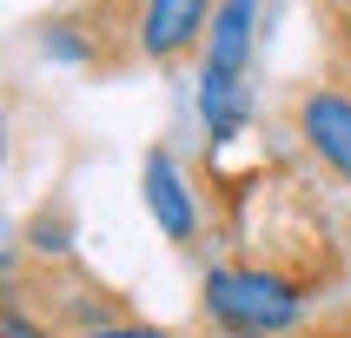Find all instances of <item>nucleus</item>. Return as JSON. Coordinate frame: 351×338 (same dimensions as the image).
Listing matches in <instances>:
<instances>
[{
    "mask_svg": "<svg viewBox=\"0 0 351 338\" xmlns=\"http://www.w3.org/2000/svg\"><path fill=\"white\" fill-rule=\"evenodd\" d=\"M285 113H292V133H298V146L312 153L318 173H332L338 186H351V80L338 73V67L298 80Z\"/></svg>",
    "mask_w": 351,
    "mask_h": 338,
    "instance_id": "2",
    "label": "nucleus"
},
{
    "mask_svg": "<svg viewBox=\"0 0 351 338\" xmlns=\"http://www.w3.org/2000/svg\"><path fill=\"white\" fill-rule=\"evenodd\" d=\"M312 338H351V325H332V332H312Z\"/></svg>",
    "mask_w": 351,
    "mask_h": 338,
    "instance_id": "11",
    "label": "nucleus"
},
{
    "mask_svg": "<svg viewBox=\"0 0 351 338\" xmlns=\"http://www.w3.org/2000/svg\"><path fill=\"white\" fill-rule=\"evenodd\" d=\"M126 7V34H133V60L146 67H179L193 60L213 34L219 0H119Z\"/></svg>",
    "mask_w": 351,
    "mask_h": 338,
    "instance_id": "3",
    "label": "nucleus"
},
{
    "mask_svg": "<svg viewBox=\"0 0 351 338\" xmlns=\"http://www.w3.org/2000/svg\"><path fill=\"white\" fill-rule=\"evenodd\" d=\"M86 338H173L166 325H146V318H119V325H99V332H86Z\"/></svg>",
    "mask_w": 351,
    "mask_h": 338,
    "instance_id": "10",
    "label": "nucleus"
},
{
    "mask_svg": "<svg viewBox=\"0 0 351 338\" xmlns=\"http://www.w3.org/2000/svg\"><path fill=\"white\" fill-rule=\"evenodd\" d=\"M0 338H66V332H60V325H47L27 298L7 292V305H0Z\"/></svg>",
    "mask_w": 351,
    "mask_h": 338,
    "instance_id": "8",
    "label": "nucleus"
},
{
    "mask_svg": "<svg viewBox=\"0 0 351 338\" xmlns=\"http://www.w3.org/2000/svg\"><path fill=\"white\" fill-rule=\"evenodd\" d=\"M325 34H332V60L325 67H338L351 80V0H325Z\"/></svg>",
    "mask_w": 351,
    "mask_h": 338,
    "instance_id": "9",
    "label": "nucleus"
},
{
    "mask_svg": "<svg viewBox=\"0 0 351 338\" xmlns=\"http://www.w3.org/2000/svg\"><path fill=\"white\" fill-rule=\"evenodd\" d=\"M139 186H146V213H153L159 232L173 239V245H199V199H193V186H186V173H179V159L166 146L146 153Z\"/></svg>",
    "mask_w": 351,
    "mask_h": 338,
    "instance_id": "5",
    "label": "nucleus"
},
{
    "mask_svg": "<svg viewBox=\"0 0 351 338\" xmlns=\"http://www.w3.org/2000/svg\"><path fill=\"white\" fill-rule=\"evenodd\" d=\"M252 27H258V0H219L199 73L206 80H245V67H252Z\"/></svg>",
    "mask_w": 351,
    "mask_h": 338,
    "instance_id": "6",
    "label": "nucleus"
},
{
    "mask_svg": "<svg viewBox=\"0 0 351 338\" xmlns=\"http://www.w3.org/2000/svg\"><path fill=\"white\" fill-rule=\"evenodd\" d=\"M305 298H312V278L285 272V265H252V258H226V265H206L199 278V305L219 332L232 338H278L305 318Z\"/></svg>",
    "mask_w": 351,
    "mask_h": 338,
    "instance_id": "1",
    "label": "nucleus"
},
{
    "mask_svg": "<svg viewBox=\"0 0 351 338\" xmlns=\"http://www.w3.org/2000/svg\"><path fill=\"white\" fill-rule=\"evenodd\" d=\"M47 325H60V332H99V325H119V318H133V305L113 292V285H93V278H80V272H53L47 265Z\"/></svg>",
    "mask_w": 351,
    "mask_h": 338,
    "instance_id": "4",
    "label": "nucleus"
},
{
    "mask_svg": "<svg viewBox=\"0 0 351 338\" xmlns=\"http://www.w3.org/2000/svg\"><path fill=\"white\" fill-rule=\"evenodd\" d=\"M27 245H34V252L47 258V265H53V258H66V252H73V219L47 206V213H40L34 226H27Z\"/></svg>",
    "mask_w": 351,
    "mask_h": 338,
    "instance_id": "7",
    "label": "nucleus"
}]
</instances>
